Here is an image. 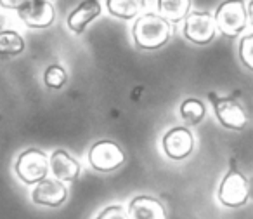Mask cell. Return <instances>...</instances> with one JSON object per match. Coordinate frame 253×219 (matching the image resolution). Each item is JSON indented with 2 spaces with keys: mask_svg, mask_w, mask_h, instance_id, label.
I'll list each match as a JSON object with an SVG mask.
<instances>
[{
  "mask_svg": "<svg viewBox=\"0 0 253 219\" xmlns=\"http://www.w3.org/2000/svg\"><path fill=\"white\" fill-rule=\"evenodd\" d=\"M173 26L158 12H141L132 25L134 44L142 51L162 49L172 39Z\"/></svg>",
  "mask_w": 253,
  "mask_h": 219,
  "instance_id": "obj_1",
  "label": "cell"
},
{
  "mask_svg": "<svg viewBox=\"0 0 253 219\" xmlns=\"http://www.w3.org/2000/svg\"><path fill=\"white\" fill-rule=\"evenodd\" d=\"M250 16H252V2L246 4L245 0H224L213 12L217 32L229 39L239 37L248 26Z\"/></svg>",
  "mask_w": 253,
  "mask_h": 219,
  "instance_id": "obj_2",
  "label": "cell"
},
{
  "mask_svg": "<svg viewBox=\"0 0 253 219\" xmlns=\"http://www.w3.org/2000/svg\"><path fill=\"white\" fill-rule=\"evenodd\" d=\"M182 21L184 39L196 46H207L218 33L213 14L208 11H189Z\"/></svg>",
  "mask_w": 253,
  "mask_h": 219,
  "instance_id": "obj_3",
  "label": "cell"
},
{
  "mask_svg": "<svg viewBox=\"0 0 253 219\" xmlns=\"http://www.w3.org/2000/svg\"><path fill=\"white\" fill-rule=\"evenodd\" d=\"M16 174L25 184H37L49 174V159L40 150H26L16 162Z\"/></svg>",
  "mask_w": 253,
  "mask_h": 219,
  "instance_id": "obj_4",
  "label": "cell"
},
{
  "mask_svg": "<svg viewBox=\"0 0 253 219\" xmlns=\"http://www.w3.org/2000/svg\"><path fill=\"white\" fill-rule=\"evenodd\" d=\"M16 12H18V18L33 30H45L56 21L54 2H47V0H26Z\"/></svg>",
  "mask_w": 253,
  "mask_h": 219,
  "instance_id": "obj_5",
  "label": "cell"
},
{
  "mask_svg": "<svg viewBox=\"0 0 253 219\" xmlns=\"http://www.w3.org/2000/svg\"><path fill=\"white\" fill-rule=\"evenodd\" d=\"M88 164L95 170L111 172L125 164V152L115 141H97L88 150Z\"/></svg>",
  "mask_w": 253,
  "mask_h": 219,
  "instance_id": "obj_6",
  "label": "cell"
},
{
  "mask_svg": "<svg viewBox=\"0 0 253 219\" xmlns=\"http://www.w3.org/2000/svg\"><path fill=\"white\" fill-rule=\"evenodd\" d=\"M250 198L248 179L239 170L232 169L225 174L218 188V200L225 207H243Z\"/></svg>",
  "mask_w": 253,
  "mask_h": 219,
  "instance_id": "obj_7",
  "label": "cell"
},
{
  "mask_svg": "<svg viewBox=\"0 0 253 219\" xmlns=\"http://www.w3.org/2000/svg\"><path fill=\"white\" fill-rule=\"evenodd\" d=\"M210 101L213 103L215 115H217L218 122L224 127L232 129V131H243L248 125V117L243 106L239 105L236 99L231 98H218L215 92L208 94Z\"/></svg>",
  "mask_w": 253,
  "mask_h": 219,
  "instance_id": "obj_8",
  "label": "cell"
},
{
  "mask_svg": "<svg viewBox=\"0 0 253 219\" xmlns=\"http://www.w3.org/2000/svg\"><path fill=\"white\" fill-rule=\"evenodd\" d=\"M163 150L172 160H182L193 153L194 136L186 127H173L163 138Z\"/></svg>",
  "mask_w": 253,
  "mask_h": 219,
  "instance_id": "obj_9",
  "label": "cell"
},
{
  "mask_svg": "<svg viewBox=\"0 0 253 219\" xmlns=\"http://www.w3.org/2000/svg\"><path fill=\"white\" fill-rule=\"evenodd\" d=\"M68 190L59 179H49L43 177L39 181L35 190L32 191V200L39 205H47V207H59L66 202Z\"/></svg>",
  "mask_w": 253,
  "mask_h": 219,
  "instance_id": "obj_10",
  "label": "cell"
},
{
  "mask_svg": "<svg viewBox=\"0 0 253 219\" xmlns=\"http://www.w3.org/2000/svg\"><path fill=\"white\" fill-rule=\"evenodd\" d=\"M102 14V5L99 0H82L80 4L68 14V28L77 35H82L94 19Z\"/></svg>",
  "mask_w": 253,
  "mask_h": 219,
  "instance_id": "obj_11",
  "label": "cell"
},
{
  "mask_svg": "<svg viewBox=\"0 0 253 219\" xmlns=\"http://www.w3.org/2000/svg\"><path fill=\"white\" fill-rule=\"evenodd\" d=\"M128 219H167V211L158 198L139 195L128 204Z\"/></svg>",
  "mask_w": 253,
  "mask_h": 219,
  "instance_id": "obj_12",
  "label": "cell"
},
{
  "mask_svg": "<svg viewBox=\"0 0 253 219\" xmlns=\"http://www.w3.org/2000/svg\"><path fill=\"white\" fill-rule=\"evenodd\" d=\"M49 170L59 181H75L80 176V164L64 150H56L49 159Z\"/></svg>",
  "mask_w": 253,
  "mask_h": 219,
  "instance_id": "obj_13",
  "label": "cell"
},
{
  "mask_svg": "<svg viewBox=\"0 0 253 219\" xmlns=\"http://www.w3.org/2000/svg\"><path fill=\"white\" fill-rule=\"evenodd\" d=\"M106 7L111 16L123 21L135 19L146 7V0H106Z\"/></svg>",
  "mask_w": 253,
  "mask_h": 219,
  "instance_id": "obj_14",
  "label": "cell"
},
{
  "mask_svg": "<svg viewBox=\"0 0 253 219\" xmlns=\"http://www.w3.org/2000/svg\"><path fill=\"white\" fill-rule=\"evenodd\" d=\"M193 0H156V12L172 25L180 23L191 11Z\"/></svg>",
  "mask_w": 253,
  "mask_h": 219,
  "instance_id": "obj_15",
  "label": "cell"
},
{
  "mask_svg": "<svg viewBox=\"0 0 253 219\" xmlns=\"http://www.w3.org/2000/svg\"><path fill=\"white\" fill-rule=\"evenodd\" d=\"M26 44L21 33H18L12 28H2L0 30V57H14L23 54Z\"/></svg>",
  "mask_w": 253,
  "mask_h": 219,
  "instance_id": "obj_16",
  "label": "cell"
},
{
  "mask_svg": "<svg viewBox=\"0 0 253 219\" xmlns=\"http://www.w3.org/2000/svg\"><path fill=\"white\" fill-rule=\"evenodd\" d=\"M207 115V108H205L203 101L196 98H189L186 101H182L180 105V117L186 124L189 125H198Z\"/></svg>",
  "mask_w": 253,
  "mask_h": 219,
  "instance_id": "obj_17",
  "label": "cell"
},
{
  "mask_svg": "<svg viewBox=\"0 0 253 219\" xmlns=\"http://www.w3.org/2000/svg\"><path fill=\"white\" fill-rule=\"evenodd\" d=\"M68 80V73L61 64H49L43 71V82H45L47 87L50 89H63L64 84Z\"/></svg>",
  "mask_w": 253,
  "mask_h": 219,
  "instance_id": "obj_18",
  "label": "cell"
},
{
  "mask_svg": "<svg viewBox=\"0 0 253 219\" xmlns=\"http://www.w3.org/2000/svg\"><path fill=\"white\" fill-rule=\"evenodd\" d=\"M239 57L248 70H253V35L246 33L239 40Z\"/></svg>",
  "mask_w": 253,
  "mask_h": 219,
  "instance_id": "obj_19",
  "label": "cell"
},
{
  "mask_svg": "<svg viewBox=\"0 0 253 219\" xmlns=\"http://www.w3.org/2000/svg\"><path fill=\"white\" fill-rule=\"evenodd\" d=\"M97 219H128V212L122 207V205H111V207L104 209Z\"/></svg>",
  "mask_w": 253,
  "mask_h": 219,
  "instance_id": "obj_20",
  "label": "cell"
},
{
  "mask_svg": "<svg viewBox=\"0 0 253 219\" xmlns=\"http://www.w3.org/2000/svg\"><path fill=\"white\" fill-rule=\"evenodd\" d=\"M26 0H0V7L7 11H18Z\"/></svg>",
  "mask_w": 253,
  "mask_h": 219,
  "instance_id": "obj_21",
  "label": "cell"
},
{
  "mask_svg": "<svg viewBox=\"0 0 253 219\" xmlns=\"http://www.w3.org/2000/svg\"><path fill=\"white\" fill-rule=\"evenodd\" d=\"M4 25H5V19H4V16L0 14V30L4 28Z\"/></svg>",
  "mask_w": 253,
  "mask_h": 219,
  "instance_id": "obj_22",
  "label": "cell"
},
{
  "mask_svg": "<svg viewBox=\"0 0 253 219\" xmlns=\"http://www.w3.org/2000/svg\"><path fill=\"white\" fill-rule=\"evenodd\" d=\"M47 2H56V0H47Z\"/></svg>",
  "mask_w": 253,
  "mask_h": 219,
  "instance_id": "obj_23",
  "label": "cell"
}]
</instances>
